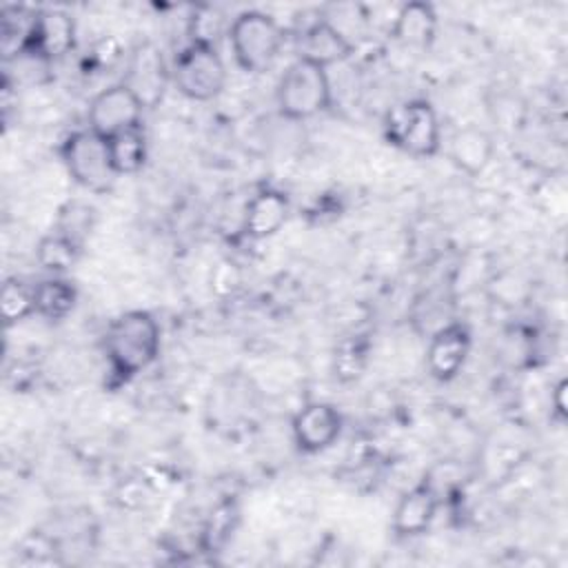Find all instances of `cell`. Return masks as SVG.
<instances>
[{
    "label": "cell",
    "mask_w": 568,
    "mask_h": 568,
    "mask_svg": "<svg viewBox=\"0 0 568 568\" xmlns=\"http://www.w3.org/2000/svg\"><path fill=\"white\" fill-rule=\"evenodd\" d=\"M75 42V24L67 11L47 9L38 11L31 40L24 49H31L47 58L51 64L53 60L67 55Z\"/></svg>",
    "instance_id": "11"
},
{
    "label": "cell",
    "mask_w": 568,
    "mask_h": 568,
    "mask_svg": "<svg viewBox=\"0 0 568 568\" xmlns=\"http://www.w3.org/2000/svg\"><path fill=\"white\" fill-rule=\"evenodd\" d=\"M78 253H80V246L75 242H71L69 237L60 235L58 231L42 237L38 248H36L38 262L47 271H53V273H62V271L71 268L78 260Z\"/></svg>",
    "instance_id": "19"
},
{
    "label": "cell",
    "mask_w": 568,
    "mask_h": 568,
    "mask_svg": "<svg viewBox=\"0 0 568 568\" xmlns=\"http://www.w3.org/2000/svg\"><path fill=\"white\" fill-rule=\"evenodd\" d=\"M342 433V415L335 406L324 402L306 404L293 417V437L304 453H320L328 448Z\"/></svg>",
    "instance_id": "9"
},
{
    "label": "cell",
    "mask_w": 568,
    "mask_h": 568,
    "mask_svg": "<svg viewBox=\"0 0 568 568\" xmlns=\"http://www.w3.org/2000/svg\"><path fill=\"white\" fill-rule=\"evenodd\" d=\"M0 306H2V317L7 326H13L36 313L33 308V288L22 284L20 280H7L2 284L0 293Z\"/></svg>",
    "instance_id": "21"
},
{
    "label": "cell",
    "mask_w": 568,
    "mask_h": 568,
    "mask_svg": "<svg viewBox=\"0 0 568 568\" xmlns=\"http://www.w3.org/2000/svg\"><path fill=\"white\" fill-rule=\"evenodd\" d=\"M142 109L144 104L124 82L106 87L89 104V129L109 140L120 131L140 126Z\"/></svg>",
    "instance_id": "7"
},
{
    "label": "cell",
    "mask_w": 568,
    "mask_h": 568,
    "mask_svg": "<svg viewBox=\"0 0 568 568\" xmlns=\"http://www.w3.org/2000/svg\"><path fill=\"white\" fill-rule=\"evenodd\" d=\"M297 53H300V60H306L326 69L348 58L353 53V42L331 20L320 18L300 33Z\"/></svg>",
    "instance_id": "10"
},
{
    "label": "cell",
    "mask_w": 568,
    "mask_h": 568,
    "mask_svg": "<svg viewBox=\"0 0 568 568\" xmlns=\"http://www.w3.org/2000/svg\"><path fill=\"white\" fill-rule=\"evenodd\" d=\"M364 353L366 348L357 342V339H348L344 342L337 353H335V371L339 377L353 379L359 375L362 364H364Z\"/></svg>",
    "instance_id": "23"
},
{
    "label": "cell",
    "mask_w": 568,
    "mask_h": 568,
    "mask_svg": "<svg viewBox=\"0 0 568 568\" xmlns=\"http://www.w3.org/2000/svg\"><path fill=\"white\" fill-rule=\"evenodd\" d=\"M173 80L182 95L191 100H213L226 84V67L209 42L193 40L175 60Z\"/></svg>",
    "instance_id": "5"
},
{
    "label": "cell",
    "mask_w": 568,
    "mask_h": 568,
    "mask_svg": "<svg viewBox=\"0 0 568 568\" xmlns=\"http://www.w3.org/2000/svg\"><path fill=\"white\" fill-rule=\"evenodd\" d=\"M437 16L435 9L426 2H408L404 4L393 24V38L406 47H428L435 38Z\"/></svg>",
    "instance_id": "16"
},
{
    "label": "cell",
    "mask_w": 568,
    "mask_h": 568,
    "mask_svg": "<svg viewBox=\"0 0 568 568\" xmlns=\"http://www.w3.org/2000/svg\"><path fill=\"white\" fill-rule=\"evenodd\" d=\"M288 217V200L280 191H260L244 211V233L253 240H264L282 229Z\"/></svg>",
    "instance_id": "15"
},
{
    "label": "cell",
    "mask_w": 568,
    "mask_h": 568,
    "mask_svg": "<svg viewBox=\"0 0 568 568\" xmlns=\"http://www.w3.org/2000/svg\"><path fill=\"white\" fill-rule=\"evenodd\" d=\"M566 379H559L557 382V386L552 388V406H555V415L559 417V419H564L566 417Z\"/></svg>",
    "instance_id": "24"
},
{
    "label": "cell",
    "mask_w": 568,
    "mask_h": 568,
    "mask_svg": "<svg viewBox=\"0 0 568 568\" xmlns=\"http://www.w3.org/2000/svg\"><path fill=\"white\" fill-rule=\"evenodd\" d=\"M104 351L120 377L144 371L160 351V326L146 311H129L115 317L104 333Z\"/></svg>",
    "instance_id": "1"
},
{
    "label": "cell",
    "mask_w": 568,
    "mask_h": 568,
    "mask_svg": "<svg viewBox=\"0 0 568 568\" xmlns=\"http://www.w3.org/2000/svg\"><path fill=\"white\" fill-rule=\"evenodd\" d=\"M93 220H95V211L93 206H89L87 202L73 200L67 202L60 209V217H58V233L69 237L71 242H75L78 246H82L84 237L91 233L93 229Z\"/></svg>",
    "instance_id": "20"
},
{
    "label": "cell",
    "mask_w": 568,
    "mask_h": 568,
    "mask_svg": "<svg viewBox=\"0 0 568 568\" xmlns=\"http://www.w3.org/2000/svg\"><path fill=\"white\" fill-rule=\"evenodd\" d=\"M493 155H495L493 138L477 126L457 129L448 142L450 162L466 175L484 173L486 166L493 162Z\"/></svg>",
    "instance_id": "14"
},
{
    "label": "cell",
    "mask_w": 568,
    "mask_h": 568,
    "mask_svg": "<svg viewBox=\"0 0 568 568\" xmlns=\"http://www.w3.org/2000/svg\"><path fill=\"white\" fill-rule=\"evenodd\" d=\"M229 40L237 64L248 73H262L277 60L284 33L271 16L262 11H244L233 20Z\"/></svg>",
    "instance_id": "3"
},
{
    "label": "cell",
    "mask_w": 568,
    "mask_h": 568,
    "mask_svg": "<svg viewBox=\"0 0 568 568\" xmlns=\"http://www.w3.org/2000/svg\"><path fill=\"white\" fill-rule=\"evenodd\" d=\"M468 353H470L468 328L459 322H448L446 326L437 328L428 339L426 368L435 379L448 382L462 371Z\"/></svg>",
    "instance_id": "8"
},
{
    "label": "cell",
    "mask_w": 568,
    "mask_h": 568,
    "mask_svg": "<svg viewBox=\"0 0 568 568\" xmlns=\"http://www.w3.org/2000/svg\"><path fill=\"white\" fill-rule=\"evenodd\" d=\"M235 519H237V510L233 504H224V506L215 508L209 519V526L204 530V544L213 550L222 548L224 541L231 537Z\"/></svg>",
    "instance_id": "22"
},
{
    "label": "cell",
    "mask_w": 568,
    "mask_h": 568,
    "mask_svg": "<svg viewBox=\"0 0 568 568\" xmlns=\"http://www.w3.org/2000/svg\"><path fill=\"white\" fill-rule=\"evenodd\" d=\"M386 140L415 158L435 155L442 142L439 118L426 100H408L393 106L384 118Z\"/></svg>",
    "instance_id": "4"
},
{
    "label": "cell",
    "mask_w": 568,
    "mask_h": 568,
    "mask_svg": "<svg viewBox=\"0 0 568 568\" xmlns=\"http://www.w3.org/2000/svg\"><path fill=\"white\" fill-rule=\"evenodd\" d=\"M439 499L435 497V493L422 481L419 486L406 490L393 513V528L397 535L404 537H413V535H422L430 528L435 513H437Z\"/></svg>",
    "instance_id": "13"
},
{
    "label": "cell",
    "mask_w": 568,
    "mask_h": 568,
    "mask_svg": "<svg viewBox=\"0 0 568 568\" xmlns=\"http://www.w3.org/2000/svg\"><path fill=\"white\" fill-rule=\"evenodd\" d=\"M75 306V288L62 277H51L33 286V308L40 317L58 322Z\"/></svg>",
    "instance_id": "18"
},
{
    "label": "cell",
    "mask_w": 568,
    "mask_h": 568,
    "mask_svg": "<svg viewBox=\"0 0 568 568\" xmlns=\"http://www.w3.org/2000/svg\"><path fill=\"white\" fill-rule=\"evenodd\" d=\"M277 109L286 120H308L331 104V82L326 69L295 60L277 82Z\"/></svg>",
    "instance_id": "2"
},
{
    "label": "cell",
    "mask_w": 568,
    "mask_h": 568,
    "mask_svg": "<svg viewBox=\"0 0 568 568\" xmlns=\"http://www.w3.org/2000/svg\"><path fill=\"white\" fill-rule=\"evenodd\" d=\"M106 146L115 175L138 173L146 160V138L142 133V126H133L111 135L106 140Z\"/></svg>",
    "instance_id": "17"
},
{
    "label": "cell",
    "mask_w": 568,
    "mask_h": 568,
    "mask_svg": "<svg viewBox=\"0 0 568 568\" xmlns=\"http://www.w3.org/2000/svg\"><path fill=\"white\" fill-rule=\"evenodd\" d=\"M62 160L69 175L87 191H106L115 178L106 140L91 129L75 131L64 140Z\"/></svg>",
    "instance_id": "6"
},
{
    "label": "cell",
    "mask_w": 568,
    "mask_h": 568,
    "mask_svg": "<svg viewBox=\"0 0 568 568\" xmlns=\"http://www.w3.org/2000/svg\"><path fill=\"white\" fill-rule=\"evenodd\" d=\"M124 84L140 98L144 106L160 102L166 84V67L162 53L153 44H140L129 62Z\"/></svg>",
    "instance_id": "12"
}]
</instances>
